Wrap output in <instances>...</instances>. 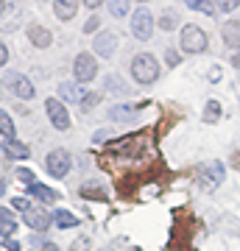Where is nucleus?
Returning a JSON list of instances; mask_svg holds the SVG:
<instances>
[{
  "instance_id": "1",
  "label": "nucleus",
  "mask_w": 240,
  "mask_h": 251,
  "mask_svg": "<svg viewBox=\"0 0 240 251\" xmlns=\"http://www.w3.org/2000/svg\"><path fill=\"white\" fill-rule=\"evenodd\" d=\"M132 78L142 87H148L154 81L160 78V62H157V56L151 53H137L132 59Z\"/></svg>"
},
{
  "instance_id": "2",
  "label": "nucleus",
  "mask_w": 240,
  "mask_h": 251,
  "mask_svg": "<svg viewBox=\"0 0 240 251\" xmlns=\"http://www.w3.org/2000/svg\"><path fill=\"white\" fill-rule=\"evenodd\" d=\"M154 28H157V20H154V14L145 6H140V9L132 14V34L137 36V39H142V42H148L154 36Z\"/></svg>"
},
{
  "instance_id": "3",
  "label": "nucleus",
  "mask_w": 240,
  "mask_h": 251,
  "mask_svg": "<svg viewBox=\"0 0 240 251\" xmlns=\"http://www.w3.org/2000/svg\"><path fill=\"white\" fill-rule=\"evenodd\" d=\"M179 45H182V50H185V53H204L210 42H207L204 31L190 23V25L182 28V42H179Z\"/></svg>"
},
{
  "instance_id": "4",
  "label": "nucleus",
  "mask_w": 240,
  "mask_h": 251,
  "mask_svg": "<svg viewBox=\"0 0 240 251\" xmlns=\"http://www.w3.org/2000/svg\"><path fill=\"white\" fill-rule=\"evenodd\" d=\"M3 90H9L11 95H14V98H20V100H31L36 95L31 78H26L23 73H9V75L3 78Z\"/></svg>"
},
{
  "instance_id": "5",
  "label": "nucleus",
  "mask_w": 240,
  "mask_h": 251,
  "mask_svg": "<svg viewBox=\"0 0 240 251\" xmlns=\"http://www.w3.org/2000/svg\"><path fill=\"white\" fill-rule=\"evenodd\" d=\"M45 112H48V120L56 131H67L70 128V112L59 98H48L45 100Z\"/></svg>"
},
{
  "instance_id": "6",
  "label": "nucleus",
  "mask_w": 240,
  "mask_h": 251,
  "mask_svg": "<svg viewBox=\"0 0 240 251\" xmlns=\"http://www.w3.org/2000/svg\"><path fill=\"white\" fill-rule=\"evenodd\" d=\"M73 75H76V81H79L81 87H84L87 81L95 78V75H98L95 56H92V53H79V56H76V59H73Z\"/></svg>"
},
{
  "instance_id": "7",
  "label": "nucleus",
  "mask_w": 240,
  "mask_h": 251,
  "mask_svg": "<svg viewBox=\"0 0 240 251\" xmlns=\"http://www.w3.org/2000/svg\"><path fill=\"white\" fill-rule=\"evenodd\" d=\"M70 153L64 151V148H56V151H51L48 156H45V168H48V173L53 176V179H64L67 173H70Z\"/></svg>"
},
{
  "instance_id": "8",
  "label": "nucleus",
  "mask_w": 240,
  "mask_h": 251,
  "mask_svg": "<svg viewBox=\"0 0 240 251\" xmlns=\"http://www.w3.org/2000/svg\"><path fill=\"white\" fill-rule=\"evenodd\" d=\"M223 176H226V171H223L221 162H207L204 168L198 171V187L201 190H215L223 184Z\"/></svg>"
},
{
  "instance_id": "9",
  "label": "nucleus",
  "mask_w": 240,
  "mask_h": 251,
  "mask_svg": "<svg viewBox=\"0 0 240 251\" xmlns=\"http://www.w3.org/2000/svg\"><path fill=\"white\" fill-rule=\"evenodd\" d=\"M115 50H117V34L115 31H101V34H95V39H92V53L109 59Z\"/></svg>"
},
{
  "instance_id": "10",
  "label": "nucleus",
  "mask_w": 240,
  "mask_h": 251,
  "mask_svg": "<svg viewBox=\"0 0 240 251\" xmlns=\"http://www.w3.org/2000/svg\"><path fill=\"white\" fill-rule=\"evenodd\" d=\"M23 224H26L34 234H45L48 226H51V215H48L45 209H34V206H31L26 215H23Z\"/></svg>"
},
{
  "instance_id": "11",
  "label": "nucleus",
  "mask_w": 240,
  "mask_h": 251,
  "mask_svg": "<svg viewBox=\"0 0 240 251\" xmlns=\"http://www.w3.org/2000/svg\"><path fill=\"white\" fill-rule=\"evenodd\" d=\"M87 95H89V90H84L79 81H64V84H59V98H62V103H81Z\"/></svg>"
},
{
  "instance_id": "12",
  "label": "nucleus",
  "mask_w": 240,
  "mask_h": 251,
  "mask_svg": "<svg viewBox=\"0 0 240 251\" xmlns=\"http://www.w3.org/2000/svg\"><path fill=\"white\" fill-rule=\"evenodd\" d=\"M17 218H14V212L11 209H6V206H0V237L3 240H9V237H14L17 234Z\"/></svg>"
},
{
  "instance_id": "13",
  "label": "nucleus",
  "mask_w": 240,
  "mask_h": 251,
  "mask_svg": "<svg viewBox=\"0 0 240 251\" xmlns=\"http://www.w3.org/2000/svg\"><path fill=\"white\" fill-rule=\"evenodd\" d=\"M28 39H31L36 48H51L53 45V34H51L48 28H42V25H31L28 28Z\"/></svg>"
},
{
  "instance_id": "14",
  "label": "nucleus",
  "mask_w": 240,
  "mask_h": 251,
  "mask_svg": "<svg viewBox=\"0 0 240 251\" xmlns=\"http://www.w3.org/2000/svg\"><path fill=\"white\" fill-rule=\"evenodd\" d=\"M28 196L36 198V201H42V204H53V201H59V193L51 190V187H45V184H39V181L28 187Z\"/></svg>"
},
{
  "instance_id": "15",
  "label": "nucleus",
  "mask_w": 240,
  "mask_h": 251,
  "mask_svg": "<svg viewBox=\"0 0 240 251\" xmlns=\"http://www.w3.org/2000/svg\"><path fill=\"white\" fill-rule=\"evenodd\" d=\"M0 151L6 153L9 159H28V156H31V148H28L26 143H20V140H11V143H6Z\"/></svg>"
},
{
  "instance_id": "16",
  "label": "nucleus",
  "mask_w": 240,
  "mask_h": 251,
  "mask_svg": "<svg viewBox=\"0 0 240 251\" xmlns=\"http://www.w3.org/2000/svg\"><path fill=\"white\" fill-rule=\"evenodd\" d=\"M223 42H226V48L238 50L240 48V23H235V20L223 23Z\"/></svg>"
},
{
  "instance_id": "17",
  "label": "nucleus",
  "mask_w": 240,
  "mask_h": 251,
  "mask_svg": "<svg viewBox=\"0 0 240 251\" xmlns=\"http://www.w3.org/2000/svg\"><path fill=\"white\" fill-rule=\"evenodd\" d=\"M76 11H79V3L76 0H56L53 3V14L59 20H73Z\"/></svg>"
},
{
  "instance_id": "18",
  "label": "nucleus",
  "mask_w": 240,
  "mask_h": 251,
  "mask_svg": "<svg viewBox=\"0 0 240 251\" xmlns=\"http://www.w3.org/2000/svg\"><path fill=\"white\" fill-rule=\"evenodd\" d=\"M51 224L59 226V229H73V226H79V218L67 212V209H56L53 215H51Z\"/></svg>"
},
{
  "instance_id": "19",
  "label": "nucleus",
  "mask_w": 240,
  "mask_h": 251,
  "mask_svg": "<svg viewBox=\"0 0 240 251\" xmlns=\"http://www.w3.org/2000/svg\"><path fill=\"white\" fill-rule=\"evenodd\" d=\"M134 112H137L134 106H123V103H117V106L109 109V120H112V123H126V120H132V117H134Z\"/></svg>"
},
{
  "instance_id": "20",
  "label": "nucleus",
  "mask_w": 240,
  "mask_h": 251,
  "mask_svg": "<svg viewBox=\"0 0 240 251\" xmlns=\"http://www.w3.org/2000/svg\"><path fill=\"white\" fill-rule=\"evenodd\" d=\"M0 134L6 137V143L17 140V128H14V120H11L9 112H0Z\"/></svg>"
},
{
  "instance_id": "21",
  "label": "nucleus",
  "mask_w": 240,
  "mask_h": 251,
  "mask_svg": "<svg viewBox=\"0 0 240 251\" xmlns=\"http://www.w3.org/2000/svg\"><path fill=\"white\" fill-rule=\"evenodd\" d=\"M187 6L193 11H201V14H210V17H215L218 14V6H215L213 0H187Z\"/></svg>"
},
{
  "instance_id": "22",
  "label": "nucleus",
  "mask_w": 240,
  "mask_h": 251,
  "mask_svg": "<svg viewBox=\"0 0 240 251\" xmlns=\"http://www.w3.org/2000/svg\"><path fill=\"white\" fill-rule=\"evenodd\" d=\"M157 25H160L162 31H173V28L179 25V11H173V9L162 11V17H160V23H157Z\"/></svg>"
},
{
  "instance_id": "23",
  "label": "nucleus",
  "mask_w": 240,
  "mask_h": 251,
  "mask_svg": "<svg viewBox=\"0 0 240 251\" xmlns=\"http://www.w3.org/2000/svg\"><path fill=\"white\" fill-rule=\"evenodd\" d=\"M28 246H31V251H56V243L45 240L42 234H34V237L28 240Z\"/></svg>"
},
{
  "instance_id": "24",
  "label": "nucleus",
  "mask_w": 240,
  "mask_h": 251,
  "mask_svg": "<svg viewBox=\"0 0 240 251\" xmlns=\"http://www.w3.org/2000/svg\"><path fill=\"white\" fill-rule=\"evenodd\" d=\"M109 11H112L115 17H120V20H123L126 14L132 11V3H129V0H112V3H109Z\"/></svg>"
},
{
  "instance_id": "25",
  "label": "nucleus",
  "mask_w": 240,
  "mask_h": 251,
  "mask_svg": "<svg viewBox=\"0 0 240 251\" xmlns=\"http://www.w3.org/2000/svg\"><path fill=\"white\" fill-rule=\"evenodd\" d=\"M218 117H221V103H218V100H210L207 109H204V123H213Z\"/></svg>"
},
{
  "instance_id": "26",
  "label": "nucleus",
  "mask_w": 240,
  "mask_h": 251,
  "mask_svg": "<svg viewBox=\"0 0 240 251\" xmlns=\"http://www.w3.org/2000/svg\"><path fill=\"white\" fill-rule=\"evenodd\" d=\"M14 179H17V181H23L26 187H31V184H36V176H34L31 171H28V168H17V171H14Z\"/></svg>"
},
{
  "instance_id": "27",
  "label": "nucleus",
  "mask_w": 240,
  "mask_h": 251,
  "mask_svg": "<svg viewBox=\"0 0 240 251\" xmlns=\"http://www.w3.org/2000/svg\"><path fill=\"white\" fill-rule=\"evenodd\" d=\"M104 87H107L109 92H126V84L117 78V75H107V78H104Z\"/></svg>"
},
{
  "instance_id": "28",
  "label": "nucleus",
  "mask_w": 240,
  "mask_h": 251,
  "mask_svg": "<svg viewBox=\"0 0 240 251\" xmlns=\"http://www.w3.org/2000/svg\"><path fill=\"white\" fill-rule=\"evenodd\" d=\"M14 209H20V212L26 215L28 209H31V201H28L26 196H14V198H11V212H14Z\"/></svg>"
},
{
  "instance_id": "29",
  "label": "nucleus",
  "mask_w": 240,
  "mask_h": 251,
  "mask_svg": "<svg viewBox=\"0 0 240 251\" xmlns=\"http://www.w3.org/2000/svg\"><path fill=\"white\" fill-rule=\"evenodd\" d=\"M98 100H101V92H89L87 98L81 100V109L87 112V109H92V106H98Z\"/></svg>"
},
{
  "instance_id": "30",
  "label": "nucleus",
  "mask_w": 240,
  "mask_h": 251,
  "mask_svg": "<svg viewBox=\"0 0 240 251\" xmlns=\"http://www.w3.org/2000/svg\"><path fill=\"white\" fill-rule=\"evenodd\" d=\"M215 6H218V11H226V14H229V11H235L240 6V0H221V3H215Z\"/></svg>"
},
{
  "instance_id": "31",
  "label": "nucleus",
  "mask_w": 240,
  "mask_h": 251,
  "mask_svg": "<svg viewBox=\"0 0 240 251\" xmlns=\"http://www.w3.org/2000/svg\"><path fill=\"white\" fill-rule=\"evenodd\" d=\"M3 249L6 251H23V243L17 237H9V240H3Z\"/></svg>"
},
{
  "instance_id": "32",
  "label": "nucleus",
  "mask_w": 240,
  "mask_h": 251,
  "mask_svg": "<svg viewBox=\"0 0 240 251\" xmlns=\"http://www.w3.org/2000/svg\"><path fill=\"white\" fill-rule=\"evenodd\" d=\"M98 28H101V20L98 17H89L87 23H84V31H87V34H95Z\"/></svg>"
},
{
  "instance_id": "33",
  "label": "nucleus",
  "mask_w": 240,
  "mask_h": 251,
  "mask_svg": "<svg viewBox=\"0 0 240 251\" xmlns=\"http://www.w3.org/2000/svg\"><path fill=\"white\" fill-rule=\"evenodd\" d=\"M179 59H182V56H179V50H170V48L165 50V62H168L170 67H176V64H179Z\"/></svg>"
},
{
  "instance_id": "34",
  "label": "nucleus",
  "mask_w": 240,
  "mask_h": 251,
  "mask_svg": "<svg viewBox=\"0 0 240 251\" xmlns=\"http://www.w3.org/2000/svg\"><path fill=\"white\" fill-rule=\"evenodd\" d=\"M70 251H89V237H79V240L73 243Z\"/></svg>"
},
{
  "instance_id": "35",
  "label": "nucleus",
  "mask_w": 240,
  "mask_h": 251,
  "mask_svg": "<svg viewBox=\"0 0 240 251\" xmlns=\"http://www.w3.org/2000/svg\"><path fill=\"white\" fill-rule=\"evenodd\" d=\"M6 62H9V48H6L3 39H0V67H6Z\"/></svg>"
},
{
  "instance_id": "36",
  "label": "nucleus",
  "mask_w": 240,
  "mask_h": 251,
  "mask_svg": "<svg viewBox=\"0 0 240 251\" xmlns=\"http://www.w3.org/2000/svg\"><path fill=\"white\" fill-rule=\"evenodd\" d=\"M207 78H210V81H221V67H213V70H210V75H207Z\"/></svg>"
},
{
  "instance_id": "37",
  "label": "nucleus",
  "mask_w": 240,
  "mask_h": 251,
  "mask_svg": "<svg viewBox=\"0 0 240 251\" xmlns=\"http://www.w3.org/2000/svg\"><path fill=\"white\" fill-rule=\"evenodd\" d=\"M232 64H235V67H238V70H240V50H238V53H235V56H232Z\"/></svg>"
},
{
  "instance_id": "38",
  "label": "nucleus",
  "mask_w": 240,
  "mask_h": 251,
  "mask_svg": "<svg viewBox=\"0 0 240 251\" xmlns=\"http://www.w3.org/2000/svg\"><path fill=\"white\" fill-rule=\"evenodd\" d=\"M3 193H6V181L0 179V196H3Z\"/></svg>"
},
{
  "instance_id": "39",
  "label": "nucleus",
  "mask_w": 240,
  "mask_h": 251,
  "mask_svg": "<svg viewBox=\"0 0 240 251\" xmlns=\"http://www.w3.org/2000/svg\"><path fill=\"white\" fill-rule=\"evenodd\" d=\"M3 11H6V3H0V14H3Z\"/></svg>"
},
{
  "instance_id": "40",
  "label": "nucleus",
  "mask_w": 240,
  "mask_h": 251,
  "mask_svg": "<svg viewBox=\"0 0 240 251\" xmlns=\"http://www.w3.org/2000/svg\"><path fill=\"white\" fill-rule=\"evenodd\" d=\"M129 251H140V249H137V246H132V249H129Z\"/></svg>"
}]
</instances>
